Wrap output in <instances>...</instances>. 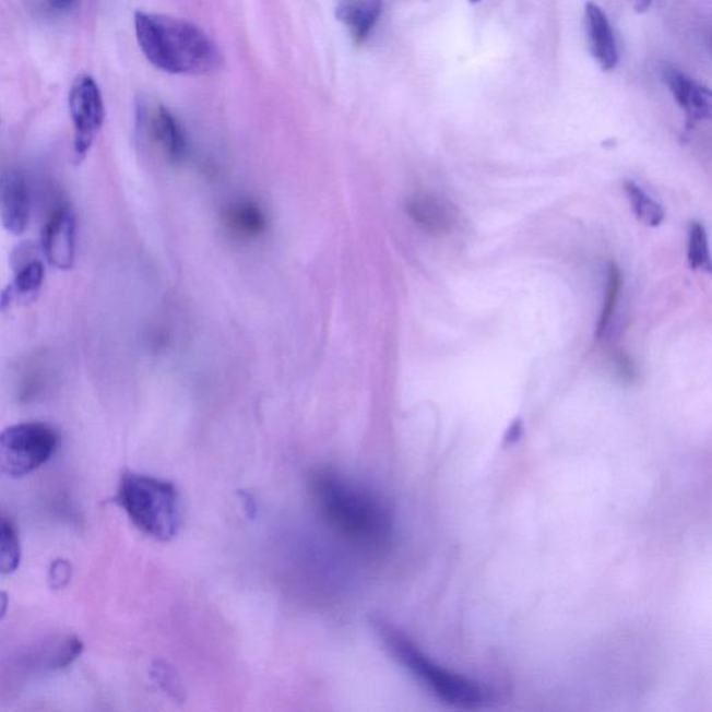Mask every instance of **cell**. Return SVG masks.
I'll return each mask as SVG.
<instances>
[{
	"mask_svg": "<svg viewBox=\"0 0 712 712\" xmlns=\"http://www.w3.org/2000/svg\"><path fill=\"white\" fill-rule=\"evenodd\" d=\"M135 33L145 58L166 73L210 75L225 64L215 40L186 20L139 12Z\"/></svg>",
	"mask_w": 712,
	"mask_h": 712,
	"instance_id": "obj_2",
	"label": "cell"
},
{
	"mask_svg": "<svg viewBox=\"0 0 712 712\" xmlns=\"http://www.w3.org/2000/svg\"><path fill=\"white\" fill-rule=\"evenodd\" d=\"M625 191H627L636 217L643 225L649 227L661 226L665 218V212L657 201H654L642 187L632 181L625 185Z\"/></svg>",
	"mask_w": 712,
	"mask_h": 712,
	"instance_id": "obj_16",
	"label": "cell"
},
{
	"mask_svg": "<svg viewBox=\"0 0 712 712\" xmlns=\"http://www.w3.org/2000/svg\"><path fill=\"white\" fill-rule=\"evenodd\" d=\"M50 3H52V7L58 10H66L71 7V4L74 3V0H50Z\"/></svg>",
	"mask_w": 712,
	"mask_h": 712,
	"instance_id": "obj_25",
	"label": "cell"
},
{
	"mask_svg": "<svg viewBox=\"0 0 712 712\" xmlns=\"http://www.w3.org/2000/svg\"><path fill=\"white\" fill-rule=\"evenodd\" d=\"M651 2H653V0H632L633 9L639 13L648 12Z\"/></svg>",
	"mask_w": 712,
	"mask_h": 712,
	"instance_id": "obj_23",
	"label": "cell"
},
{
	"mask_svg": "<svg viewBox=\"0 0 712 712\" xmlns=\"http://www.w3.org/2000/svg\"><path fill=\"white\" fill-rule=\"evenodd\" d=\"M43 251L50 266L70 271L75 258V218L69 207L56 211L44 227Z\"/></svg>",
	"mask_w": 712,
	"mask_h": 712,
	"instance_id": "obj_7",
	"label": "cell"
},
{
	"mask_svg": "<svg viewBox=\"0 0 712 712\" xmlns=\"http://www.w3.org/2000/svg\"><path fill=\"white\" fill-rule=\"evenodd\" d=\"M584 27H586L590 52L597 60L600 68L605 71L615 69L618 63L617 43L607 16L597 4H586Z\"/></svg>",
	"mask_w": 712,
	"mask_h": 712,
	"instance_id": "obj_11",
	"label": "cell"
},
{
	"mask_svg": "<svg viewBox=\"0 0 712 712\" xmlns=\"http://www.w3.org/2000/svg\"><path fill=\"white\" fill-rule=\"evenodd\" d=\"M116 501L132 525L157 542H170L181 526V497L171 482L142 473L121 477Z\"/></svg>",
	"mask_w": 712,
	"mask_h": 712,
	"instance_id": "obj_4",
	"label": "cell"
},
{
	"mask_svg": "<svg viewBox=\"0 0 712 712\" xmlns=\"http://www.w3.org/2000/svg\"><path fill=\"white\" fill-rule=\"evenodd\" d=\"M688 257L691 268L711 271L709 240H707L705 228L700 223L690 226Z\"/></svg>",
	"mask_w": 712,
	"mask_h": 712,
	"instance_id": "obj_18",
	"label": "cell"
},
{
	"mask_svg": "<svg viewBox=\"0 0 712 712\" xmlns=\"http://www.w3.org/2000/svg\"><path fill=\"white\" fill-rule=\"evenodd\" d=\"M411 218L431 234H447L454 227V215L444 202L430 194H416L406 203Z\"/></svg>",
	"mask_w": 712,
	"mask_h": 712,
	"instance_id": "obj_13",
	"label": "cell"
},
{
	"mask_svg": "<svg viewBox=\"0 0 712 712\" xmlns=\"http://www.w3.org/2000/svg\"><path fill=\"white\" fill-rule=\"evenodd\" d=\"M22 562V543L12 519L0 513V574L17 571Z\"/></svg>",
	"mask_w": 712,
	"mask_h": 712,
	"instance_id": "obj_14",
	"label": "cell"
},
{
	"mask_svg": "<svg viewBox=\"0 0 712 712\" xmlns=\"http://www.w3.org/2000/svg\"><path fill=\"white\" fill-rule=\"evenodd\" d=\"M227 222L234 232L246 237H257L266 227L263 212L252 202H240L232 206L227 213Z\"/></svg>",
	"mask_w": 712,
	"mask_h": 712,
	"instance_id": "obj_15",
	"label": "cell"
},
{
	"mask_svg": "<svg viewBox=\"0 0 712 712\" xmlns=\"http://www.w3.org/2000/svg\"><path fill=\"white\" fill-rule=\"evenodd\" d=\"M522 420L517 419L515 422H512V425L510 426V429H508L507 435H506V442L507 444H513V442H517L519 439H521L522 436Z\"/></svg>",
	"mask_w": 712,
	"mask_h": 712,
	"instance_id": "obj_22",
	"label": "cell"
},
{
	"mask_svg": "<svg viewBox=\"0 0 712 712\" xmlns=\"http://www.w3.org/2000/svg\"><path fill=\"white\" fill-rule=\"evenodd\" d=\"M663 79L673 93L676 104L688 115L689 121L707 119L711 111V94L709 88L696 84L688 75L673 66H665Z\"/></svg>",
	"mask_w": 712,
	"mask_h": 712,
	"instance_id": "obj_10",
	"label": "cell"
},
{
	"mask_svg": "<svg viewBox=\"0 0 712 712\" xmlns=\"http://www.w3.org/2000/svg\"><path fill=\"white\" fill-rule=\"evenodd\" d=\"M383 10V0H339L335 16L355 44H364Z\"/></svg>",
	"mask_w": 712,
	"mask_h": 712,
	"instance_id": "obj_12",
	"label": "cell"
},
{
	"mask_svg": "<svg viewBox=\"0 0 712 712\" xmlns=\"http://www.w3.org/2000/svg\"><path fill=\"white\" fill-rule=\"evenodd\" d=\"M472 3L480 2V0H471Z\"/></svg>",
	"mask_w": 712,
	"mask_h": 712,
	"instance_id": "obj_26",
	"label": "cell"
},
{
	"mask_svg": "<svg viewBox=\"0 0 712 712\" xmlns=\"http://www.w3.org/2000/svg\"><path fill=\"white\" fill-rule=\"evenodd\" d=\"M617 366H618V373L620 378L627 381H632L634 378V370H633V365L630 363V360L627 358V356L620 354L617 356Z\"/></svg>",
	"mask_w": 712,
	"mask_h": 712,
	"instance_id": "obj_21",
	"label": "cell"
},
{
	"mask_svg": "<svg viewBox=\"0 0 712 712\" xmlns=\"http://www.w3.org/2000/svg\"><path fill=\"white\" fill-rule=\"evenodd\" d=\"M60 437L55 427L27 422L0 431V473L23 477L37 471L58 451Z\"/></svg>",
	"mask_w": 712,
	"mask_h": 712,
	"instance_id": "obj_5",
	"label": "cell"
},
{
	"mask_svg": "<svg viewBox=\"0 0 712 712\" xmlns=\"http://www.w3.org/2000/svg\"><path fill=\"white\" fill-rule=\"evenodd\" d=\"M384 648L419 684L442 701L461 709H476L486 703V691L464 675L451 673L422 651L404 632L385 620H376Z\"/></svg>",
	"mask_w": 712,
	"mask_h": 712,
	"instance_id": "obj_3",
	"label": "cell"
},
{
	"mask_svg": "<svg viewBox=\"0 0 712 712\" xmlns=\"http://www.w3.org/2000/svg\"><path fill=\"white\" fill-rule=\"evenodd\" d=\"M69 106L74 126V157L85 159L105 120L104 99L98 84L90 75H79L71 85Z\"/></svg>",
	"mask_w": 712,
	"mask_h": 712,
	"instance_id": "obj_6",
	"label": "cell"
},
{
	"mask_svg": "<svg viewBox=\"0 0 712 712\" xmlns=\"http://www.w3.org/2000/svg\"><path fill=\"white\" fill-rule=\"evenodd\" d=\"M29 221V192L24 177L16 171L0 177V222L9 233L20 236Z\"/></svg>",
	"mask_w": 712,
	"mask_h": 712,
	"instance_id": "obj_9",
	"label": "cell"
},
{
	"mask_svg": "<svg viewBox=\"0 0 712 712\" xmlns=\"http://www.w3.org/2000/svg\"><path fill=\"white\" fill-rule=\"evenodd\" d=\"M45 268L40 261H29L20 268L13 282L7 287L12 294L13 301L16 298L33 299L34 295L43 287Z\"/></svg>",
	"mask_w": 712,
	"mask_h": 712,
	"instance_id": "obj_17",
	"label": "cell"
},
{
	"mask_svg": "<svg viewBox=\"0 0 712 712\" xmlns=\"http://www.w3.org/2000/svg\"><path fill=\"white\" fill-rule=\"evenodd\" d=\"M9 597L7 593L0 592V619L8 613Z\"/></svg>",
	"mask_w": 712,
	"mask_h": 712,
	"instance_id": "obj_24",
	"label": "cell"
},
{
	"mask_svg": "<svg viewBox=\"0 0 712 712\" xmlns=\"http://www.w3.org/2000/svg\"><path fill=\"white\" fill-rule=\"evenodd\" d=\"M71 578V567L64 559H58L50 567L49 583L50 588L55 590H62L68 586Z\"/></svg>",
	"mask_w": 712,
	"mask_h": 712,
	"instance_id": "obj_20",
	"label": "cell"
},
{
	"mask_svg": "<svg viewBox=\"0 0 712 712\" xmlns=\"http://www.w3.org/2000/svg\"><path fill=\"white\" fill-rule=\"evenodd\" d=\"M150 140L159 147L163 155L171 162H180L187 152V141L176 117L163 105H154L141 111Z\"/></svg>",
	"mask_w": 712,
	"mask_h": 712,
	"instance_id": "obj_8",
	"label": "cell"
},
{
	"mask_svg": "<svg viewBox=\"0 0 712 712\" xmlns=\"http://www.w3.org/2000/svg\"><path fill=\"white\" fill-rule=\"evenodd\" d=\"M620 284H622V274H620L619 268L617 264H609L608 271V283H607V297H605V304L602 315H600V320L597 324V339H602L607 329L609 319L613 318L615 307H617Z\"/></svg>",
	"mask_w": 712,
	"mask_h": 712,
	"instance_id": "obj_19",
	"label": "cell"
},
{
	"mask_svg": "<svg viewBox=\"0 0 712 712\" xmlns=\"http://www.w3.org/2000/svg\"><path fill=\"white\" fill-rule=\"evenodd\" d=\"M309 496L323 525L340 542L368 557H381L394 543V513L370 487L332 470L310 475Z\"/></svg>",
	"mask_w": 712,
	"mask_h": 712,
	"instance_id": "obj_1",
	"label": "cell"
}]
</instances>
